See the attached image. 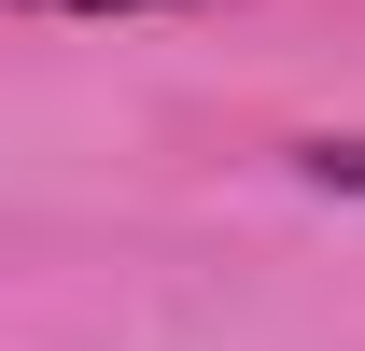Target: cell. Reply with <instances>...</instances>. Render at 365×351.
I'll list each match as a JSON object with an SVG mask.
<instances>
[{
    "mask_svg": "<svg viewBox=\"0 0 365 351\" xmlns=\"http://www.w3.org/2000/svg\"><path fill=\"white\" fill-rule=\"evenodd\" d=\"M295 169H309L323 197H365V141H295Z\"/></svg>",
    "mask_w": 365,
    "mask_h": 351,
    "instance_id": "cell-1",
    "label": "cell"
},
{
    "mask_svg": "<svg viewBox=\"0 0 365 351\" xmlns=\"http://www.w3.org/2000/svg\"><path fill=\"white\" fill-rule=\"evenodd\" d=\"M0 14H211V0H0Z\"/></svg>",
    "mask_w": 365,
    "mask_h": 351,
    "instance_id": "cell-2",
    "label": "cell"
}]
</instances>
